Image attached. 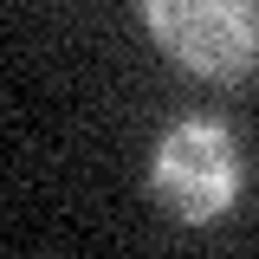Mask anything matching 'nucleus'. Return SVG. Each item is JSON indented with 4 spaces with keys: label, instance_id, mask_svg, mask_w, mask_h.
I'll list each match as a JSON object with an SVG mask.
<instances>
[{
    "label": "nucleus",
    "instance_id": "2",
    "mask_svg": "<svg viewBox=\"0 0 259 259\" xmlns=\"http://www.w3.org/2000/svg\"><path fill=\"white\" fill-rule=\"evenodd\" d=\"M156 194L175 221H214L240 194V149L221 123H175L156 143Z\"/></svg>",
    "mask_w": 259,
    "mask_h": 259
},
{
    "label": "nucleus",
    "instance_id": "1",
    "mask_svg": "<svg viewBox=\"0 0 259 259\" xmlns=\"http://www.w3.org/2000/svg\"><path fill=\"white\" fill-rule=\"evenodd\" d=\"M143 20L175 65L240 78L259 59V0H143Z\"/></svg>",
    "mask_w": 259,
    "mask_h": 259
}]
</instances>
